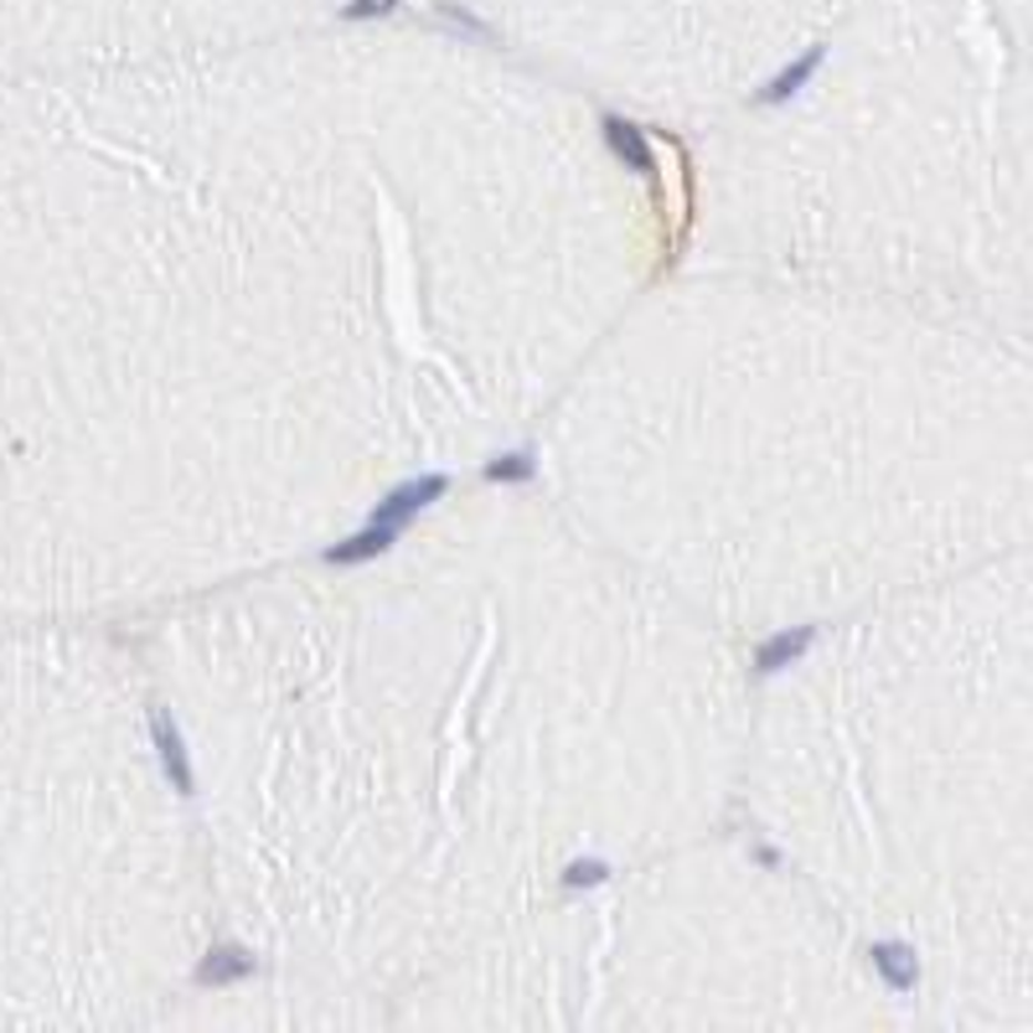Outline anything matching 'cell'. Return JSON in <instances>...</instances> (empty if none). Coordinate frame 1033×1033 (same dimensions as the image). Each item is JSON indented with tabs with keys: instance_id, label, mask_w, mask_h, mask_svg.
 <instances>
[{
	"instance_id": "1",
	"label": "cell",
	"mask_w": 1033,
	"mask_h": 1033,
	"mask_svg": "<svg viewBox=\"0 0 1033 1033\" xmlns=\"http://www.w3.org/2000/svg\"><path fill=\"white\" fill-rule=\"evenodd\" d=\"M440 496H445V476L409 481V486H398V492L388 496V502H382L378 512H372V523H378V527H393V533H398V527L409 523L413 512H419V507H430V502H440Z\"/></svg>"
},
{
	"instance_id": "4",
	"label": "cell",
	"mask_w": 1033,
	"mask_h": 1033,
	"mask_svg": "<svg viewBox=\"0 0 1033 1033\" xmlns=\"http://www.w3.org/2000/svg\"><path fill=\"white\" fill-rule=\"evenodd\" d=\"M393 527H378V523H367V533H357L351 542H336L331 554H326V563H362V558H372V554H388L393 548Z\"/></svg>"
},
{
	"instance_id": "5",
	"label": "cell",
	"mask_w": 1033,
	"mask_h": 1033,
	"mask_svg": "<svg viewBox=\"0 0 1033 1033\" xmlns=\"http://www.w3.org/2000/svg\"><path fill=\"white\" fill-rule=\"evenodd\" d=\"M811 646V631H786V636H770L760 646V656H755V667L760 672H780L786 662H795V656Z\"/></svg>"
},
{
	"instance_id": "3",
	"label": "cell",
	"mask_w": 1033,
	"mask_h": 1033,
	"mask_svg": "<svg viewBox=\"0 0 1033 1033\" xmlns=\"http://www.w3.org/2000/svg\"><path fill=\"white\" fill-rule=\"evenodd\" d=\"M604 135H610V150H615L620 160H631V166H636V171H646V176L656 171L652 145L641 140V129H636V125H625V119H604Z\"/></svg>"
},
{
	"instance_id": "6",
	"label": "cell",
	"mask_w": 1033,
	"mask_h": 1033,
	"mask_svg": "<svg viewBox=\"0 0 1033 1033\" xmlns=\"http://www.w3.org/2000/svg\"><path fill=\"white\" fill-rule=\"evenodd\" d=\"M249 971H254V956L239 951V946H228V951H218L212 961H202L197 982H239V977H249Z\"/></svg>"
},
{
	"instance_id": "11",
	"label": "cell",
	"mask_w": 1033,
	"mask_h": 1033,
	"mask_svg": "<svg viewBox=\"0 0 1033 1033\" xmlns=\"http://www.w3.org/2000/svg\"><path fill=\"white\" fill-rule=\"evenodd\" d=\"M604 878V863H573L569 868V884H600Z\"/></svg>"
},
{
	"instance_id": "7",
	"label": "cell",
	"mask_w": 1033,
	"mask_h": 1033,
	"mask_svg": "<svg viewBox=\"0 0 1033 1033\" xmlns=\"http://www.w3.org/2000/svg\"><path fill=\"white\" fill-rule=\"evenodd\" d=\"M874 961H878V971L889 977V987H899V992H909V987L920 982V967H915V956H909L905 946H878Z\"/></svg>"
},
{
	"instance_id": "8",
	"label": "cell",
	"mask_w": 1033,
	"mask_h": 1033,
	"mask_svg": "<svg viewBox=\"0 0 1033 1033\" xmlns=\"http://www.w3.org/2000/svg\"><path fill=\"white\" fill-rule=\"evenodd\" d=\"M816 67H822V48H811L795 67H786V73H780V78L770 83V88H765V104H786V98H791L795 88H801V83H807L811 73H816Z\"/></svg>"
},
{
	"instance_id": "10",
	"label": "cell",
	"mask_w": 1033,
	"mask_h": 1033,
	"mask_svg": "<svg viewBox=\"0 0 1033 1033\" xmlns=\"http://www.w3.org/2000/svg\"><path fill=\"white\" fill-rule=\"evenodd\" d=\"M393 0H351L347 6V21H367V17H388Z\"/></svg>"
},
{
	"instance_id": "9",
	"label": "cell",
	"mask_w": 1033,
	"mask_h": 1033,
	"mask_svg": "<svg viewBox=\"0 0 1033 1033\" xmlns=\"http://www.w3.org/2000/svg\"><path fill=\"white\" fill-rule=\"evenodd\" d=\"M486 476L492 481H527L533 476V455H502V461L486 465Z\"/></svg>"
},
{
	"instance_id": "2",
	"label": "cell",
	"mask_w": 1033,
	"mask_h": 1033,
	"mask_svg": "<svg viewBox=\"0 0 1033 1033\" xmlns=\"http://www.w3.org/2000/svg\"><path fill=\"white\" fill-rule=\"evenodd\" d=\"M150 729H156V749H160V765H166V776H171L176 791H191V765H187V749H181V734H176V724L166 714L150 718Z\"/></svg>"
}]
</instances>
